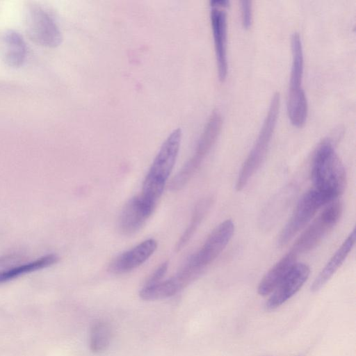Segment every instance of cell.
<instances>
[{"label": "cell", "instance_id": "3", "mask_svg": "<svg viewBox=\"0 0 356 356\" xmlns=\"http://www.w3.org/2000/svg\"><path fill=\"white\" fill-rule=\"evenodd\" d=\"M280 104V93L273 94L258 136L243 163L236 181L237 191L243 189L264 160L275 129Z\"/></svg>", "mask_w": 356, "mask_h": 356}, {"label": "cell", "instance_id": "6", "mask_svg": "<svg viewBox=\"0 0 356 356\" xmlns=\"http://www.w3.org/2000/svg\"><path fill=\"white\" fill-rule=\"evenodd\" d=\"M330 202H332L314 188L305 193L299 200L291 218L279 236V246L286 245L305 227L321 207Z\"/></svg>", "mask_w": 356, "mask_h": 356}, {"label": "cell", "instance_id": "12", "mask_svg": "<svg viewBox=\"0 0 356 356\" xmlns=\"http://www.w3.org/2000/svg\"><path fill=\"white\" fill-rule=\"evenodd\" d=\"M157 243L147 239L133 248L118 255L110 264L109 271L114 274L129 272L145 262L155 252Z\"/></svg>", "mask_w": 356, "mask_h": 356}, {"label": "cell", "instance_id": "23", "mask_svg": "<svg viewBox=\"0 0 356 356\" xmlns=\"http://www.w3.org/2000/svg\"><path fill=\"white\" fill-rule=\"evenodd\" d=\"M211 6H219V7H225L229 4L228 0H211L210 1Z\"/></svg>", "mask_w": 356, "mask_h": 356}, {"label": "cell", "instance_id": "22", "mask_svg": "<svg viewBox=\"0 0 356 356\" xmlns=\"http://www.w3.org/2000/svg\"><path fill=\"white\" fill-rule=\"evenodd\" d=\"M168 267V262L163 263L150 276L149 280L147 281L145 285L155 284L161 281L162 278L165 275Z\"/></svg>", "mask_w": 356, "mask_h": 356}, {"label": "cell", "instance_id": "15", "mask_svg": "<svg viewBox=\"0 0 356 356\" xmlns=\"http://www.w3.org/2000/svg\"><path fill=\"white\" fill-rule=\"evenodd\" d=\"M297 257L298 254L292 250L282 257L260 281L258 293L265 296L273 293L296 264Z\"/></svg>", "mask_w": 356, "mask_h": 356}, {"label": "cell", "instance_id": "8", "mask_svg": "<svg viewBox=\"0 0 356 356\" xmlns=\"http://www.w3.org/2000/svg\"><path fill=\"white\" fill-rule=\"evenodd\" d=\"M26 31L38 44L54 47L62 40L61 32L54 20L41 7L28 6L24 17Z\"/></svg>", "mask_w": 356, "mask_h": 356}, {"label": "cell", "instance_id": "2", "mask_svg": "<svg viewBox=\"0 0 356 356\" xmlns=\"http://www.w3.org/2000/svg\"><path fill=\"white\" fill-rule=\"evenodd\" d=\"M181 140V129H175L166 138L155 156L143 184L140 196L156 206L175 164Z\"/></svg>", "mask_w": 356, "mask_h": 356}, {"label": "cell", "instance_id": "1", "mask_svg": "<svg viewBox=\"0 0 356 356\" xmlns=\"http://www.w3.org/2000/svg\"><path fill=\"white\" fill-rule=\"evenodd\" d=\"M311 177L314 188L331 202L341 195L345 189V168L329 138L322 140L314 152Z\"/></svg>", "mask_w": 356, "mask_h": 356}, {"label": "cell", "instance_id": "9", "mask_svg": "<svg viewBox=\"0 0 356 356\" xmlns=\"http://www.w3.org/2000/svg\"><path fill=\"white\" fill-rule=\"evenodd\" d=\"M221 125V115L218 111L215 110L211 114L200 136L194 154L179 170V175L183 179L190 180L194 175L217 140Z\"/></svg>", "mask_w": 356, "mask_h": 356}, {"label": "cell", "instance_id": "21", "mask_svg": "<svg viewBox=\"0 0 356 356\" xmlns=\"http://www.w3.org/2000/svg\"><path fill=\"white\" fill-rule=\"evenodd\" d=\"M241 3V18L242 23L245 28H248L252 22V1L242 0Z\"/></svg>", "mask_w": 356, "mask_h": 356}, {"label": "cell", "instance_id": "11", "mask_svg": "<svg viewBox=\"0 0 356 356\" xmlns=\"http://www.w3.org/2000/svg\"><path fill=\"white\" fill-rule=\"evenodd\" d=\"M211 22L213 31L218 77L224 81L227 72V15L222 7L211 6Z\"/></svg>", "mask_w": 356, "mask_h": 356}, {"label": "cell", "instance_id": "10", "mask_svg": "<svg viewBox=\"0 0 356 356\" xmlns=\"http://www.w3.org/2000/svg\"><path fill=\"white\" fill-rule=\"evenodd\" d=\"M310 268L306 264H296L267 300L265 307L273 310L295 295L307 280Z\"/></svg>", "mask_w": 356, "mask_h": 356}, {"label": "cell", "instance_id": "20", "mask_svg": "<svg viewBox=\"0 0 356 356\" xmlns=\"http://www.w3.org/2000/svg\"><path fill=\"white\" fill-rule=\"evenodd\" d=\"M111 338V329L107 323L97 321L93 323L90 336V347L92 352L99 353L108 346Z\"/></svg>", "mask_w": 356, "mask_h": 356}, {"label": "cell", "instance_id": "14", "mask_svg": "<svg viewBox=\"0 0 356 356\" xmlns=\"http://www.w3.org/2000/svg\"><path fill=\"white\" fill-rule=\"evenodd\" d=\"M0 56L10 67H19L26 56V46L22 36L13 30L0 33Z\"/></svg>", "mask_w": 356, "mask_h": 356}, {"label": "cell", "instance_id": "16", "mask_svg": "<svg viewBox=\"0 0 356 356\" xmlns=\"http://www.w3.org/2000/svg\"><path fill=\"white\" fill-rule=\"evenodd\" d=\"M355 241V231L353 229L314 280L311 286L312 292L319 291L334 275L351 251Z\"/></svg>", "mask_w": 356, "mask_h": 356}, {"label": "cell", "instance_id": "24", "mask_svg": "<svg viewBox=\"0 0 356 356\" xmlns=\"http://www.w3.org/2000/svg\"><path fill=\"white\" fill-rule=\"evenodd\" d=\"M297 356H304V355L301 354V355H297Z\"/></svg>", "mask_w": 356, "mask_h": 356}, {"label": "cell", "instance_id": "7", "mask_svg": "<svg viewBox=\"0 0 356 356\" xmlns=\"http://www.w3.org/2000/svg\"><path fill=\"white\" fill-rule=\"evenodd\" d=\"M342 208L341 202H332L303 232L291 250L298 255L314 249L338 222Z\"/></svg>", "mask_w": 356, "mask_h": 356}, {"label": "cell", "instance_id": "17", "mask_svg": "<svg viewBox=\"0 0 356 356\" xmlns=\"http://www.w3.org/2000/svg\"><path fill=\"white\" fill-rule=\"evenodd\" d=\"M58 260L54 254H48L35 260L22 264H17L9 268L0 272V284L12 280L16 277L49 267Z\"/></svg>", "mask_w": 356, "mask_h": 356}, {"label": "cell", "instance_id": "18", "mask_svg": "<svg viewBox=\"0 0 356 356\" xmlns=\"http://www.w3.org/2000/svg\"><path fill=\"white\" fill-rule=\"evenodd\" d=\"M180 291L172 277L155 284L145 285L140 291V297L145 300H156L167 298Z\"/></svg>", "mask_w": 356, "mask_h": 356}, {"label": "cell", "instance_id": "4", "mask_svg": "<svg viewBox=\"0 0 356 356\" xmlns=\"http://www.w3.org/2000/svg\"><path fill=\"white\" fill-rule=\"evenodd\" d=\"M292 65L287 97V111L291 123L302 126L307 115V100L302 87L303 50L300 35L295 31L291 37Z\"/></svg>", "mask_w": 356, "mask_h": 356}, {"label": "cell", "instance_id": "5", "mask_svg": "<svg viewBox=\"0 0 356 356\" xmlns=\"http://www.w3.org/2000/svg\"><path fill=\"white\" fill-rule=\"evenodd\" d=\"M234 232L231 219L220 223L209 235L201 248L191 256L184 267L198 277L229 243Z\"/></svg>", "mask_w": 356, "mask_h": 356}, {"label": "cell", "instance_id": "19", "mask_svg": "<svg viewBox=\"0 0 356 356\" xmlns=\"http://www.w3.org/2000/svg\"><path fill=\"white\" fill-rule=\"evenodd\" d=\"M211 203L210 199H204L197 204L188 227L177 242L176 247L177 250H181L193 236L209 210Z\"/></svg>", "mask_w": 356, "mask_h": 356}, {"label": "cell", "instance_id": "13", "mask_svg": "<svg viewBox=\"0 0 356 356\" xmlns=\"http://www.w3.org/2000/svg\"><path fill=\"white\" fill-rule=\"evenodd\" d=\"M154 210L139 195L132 197L124 206L120 218L121 232L126 235L136 233L143 227Z\"/></svg>", "mask_w": 356, "mask_h": 356}]
</instances>
